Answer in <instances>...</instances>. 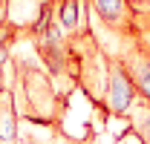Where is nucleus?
<instances>
[{
    "label": "nucleus",
    "instance_id": "nucleus-1",
    "mask_svg": "<svg viewBox=\"0 0 150 144\" xmlns=\"http://www.w3.org/2000/svg\"><path fill=\"white\" fill-rule=\"evenodd\" d=\"M15 69H18V78H15L12 95H15L18 115L29 121H43V124L55 121L61 112V95L55 92L49 75L40 66L20 64V61H15Z\"/></svg>",
    "mask_w": 150,
    "mask_h": 144
},
{
    "label": "nucleus",
    "instance_id": "nucleus-2",
    "mask_svg": "<svg viewBox=\"0 0 150 144\" xmlns=\"http://www.w3.org/2000/svg\"><path fill=\"white\" fill-rule=\"evenodd\" d=\"M139 104V90L133 84L130 72L118 58H110L107 72V92H104V107L110 115H130V109Z\"/></svg>",
    "mask_w": 150,
    "mask_h": 144
},
{
    "label": "nucleus",
    "instance_id": "nucleus-3",
    "mask_svg": "<svg viewBox=\"0 0 150 144\" xmlns=\"http://www.w3.org/2000/svg\"><path fill=\"white\" fill-rule=\"evenodd\" d=\"M93 12L110 32H136L139 15L130 0H93Z\"/></svg>",
    "mask_w": 150,
    "mask_h": 144
},
{
    "label": "nucleus",
    "instance_id": "nucleus-4",
    "mask_svg": "<svg viewBox=\"0 0 150 144\" xmlns=\"http://www.w3.org/2000/svg\"><path fill=\"white\" fill-rule=\"evenodd\" d=\"M121 64H124V69L130 72L133 84H136V90H139V98L142 101H150V49L144 46H130L127 52L115 55Z\"/></svg>",
    "mask_w": 150,
    "mask_h": 144
},
{
    "label": "nucleus",
    "instance_id": "nucleus-5",
    "mask_svg": "<svg viewBox=\"0 0 150 144\" xmlns=\"http://www.w3.org/2000/svg\"><path fill=\"white\" fill-rule=\"evenodd\" d=\"M87 3L84 0H58L55 3V20L67 32V37L84 35L87 32Z\"/></svg>",
    "mask_w": 150,
    "mask_h": 144
},
{
    "label": "nucleus",
    "instance_id": "nucleus-6",
    "mask_svg": "<svg viewBox=\"0 0 150 144\" xmlns=\"http://www.w3.org/2000/svg\"><path fill=\"white\" fill-rule=\"evenodd\" d=\"M0 144H18V107L12 87L0 92Z\"/></svg>",
    "mask_w": 150,
    "mask_h": 144
},
{
    "label": "nucleus",
    "instance_id": "nucleus-7",
    "mask_svg": "<svg viewBox=\"0 0 150 144\" xmlns=\"http://www.w3.org/2000/svg\"><path fill=\"white\" fill-rule=\"evenodd\" d=\"M130 124H133V133L144 144H150V101H139L130 109Z\"/></svg>",
    "mask_w": 150,
    "mask_h": 144
},
{
    "label": "nucleus",
    "instance_id": "nucleus-8",
    "mask_svg": "<svg viewBox=\"0 0 150 144\" xmlns=\"http://www.w3.org/2000/svg\"><path fill=\"white\" fill-rule=\"evenodd\" d=\"M136 43L139 46H144V49H150V18L147 15H139V23H136Z\"/></svg>",
    "mask_w": 150,
    "mask_h": 144
},
{
    "label": "nucleus",
    "instance_id": "nucleus-9",
    "mask_svg": "<svg viewBox=\"0 0 150 144\" xmlns=\"http://www.w3.org/2000/svg\"><path fill=\"white\" fill-rule=\"evenodd\" d=\"M15 35H18V29H15L9 20H3V23H0V46H12Z\"/></svg>",
    "mask_w": 150,
    "mask_h": 144
},
{
    "label": "nucleus",
    "instance_id": "nucleus-10",
    "mask_svg": "<svg viewBox=\"0 0 150 144\" xmlns=\"http://www.w3.org/2000/svg\"><path fill=\"white\" fill-rule=\"evenodd\" d=\"M9 61H12V49L9 46H0V69H6Z\"/></svg>",
    "mask_w": 150,
    "mask_h": 144
},
{
    "label": "nucleus",
    "instance_id": "nucleus-11",
    "mask_svg": "<svg viewBox=\"0 0 150 144\" xmlns=\"http://www.w3.org/2000/svg\"><path fill=\"white\" fill-rule=\"evenodd\" d=\"M6 90V81H3V69H0V92Z\"/></svg>",
    "mask_w": 150,
    "mask_h": 144
},
{
    "label": "nucleus",
    "instance_id": "nucleus-12",
    "mask_svg": "<svg viewBox=\"0 0 150 144\" xmlns=\"http://www.w3.org/2000/svg\"><path fill=\"white\" fill-rule=\"evenodd\" d=\"M130 3H139V6H142V9H144V6H147L150 0H130Z\"/></svg>",
    "mask_w": 150,
    "mask_h": 144
},
{
    "label": "nucleus",
    "instance_id": "nucleus-13",
    "mask_svg": "<svg viewBox=\"0 0 150 144\" xmlns=\"http://www.w3.org/2000/svg\"><path fill=\"white\" fill-rule=\"evenodd\" d=\"M142 15H150V3H147V6H144V9H142Z\"/></svg>",
    "mask_w": 150,
    "mask_h": 144
},
{
    "label": "nucleus",
    "instance_id": "nucleus-14",
    "mask_svg": "<svg viewBox=\"0 0 150 144\" xmlns=\"http://www.w3.org/2000/svg\"><path fill=\"white\" fill-rule=\"evenodd\" d=\"M147 18H150V15H147Z\"/></svg>",
    "mask_w": 150,
    "mask_h": 144
}]
</instances>
